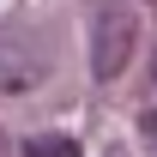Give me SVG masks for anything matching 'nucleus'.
Instances as JSON below:
<instances>
[{"label": "nucleus", "instance_id": "obj_2", "mask_svg": "<svg viewBox=\"0 0 157 157\" xmlns=\"http://www.w3.org/2000/svg\"><path fill=\"white\" fill-rule=\"evenodd\" d=\"M24 157H78V145L67 133H36V139H24Z\"/></svg>", "mask_w": 157, "mask_h": 157}, {"label": "nucleus", "instance_id": "obj_1", "mask_svg": "<svg viewBox=\"0 0 157 157\" xmlns=\"http://www.w3.org/2000/svg\"><path fill=\"white\" fill-rule=\"evenodd\" d=\"M127 48H133V12L103 6V12H97V42H91V73H97V78H115L121 67H127Z\"/></svg>", "mask_w": 157, "mask_h": 157}]
</instances>
